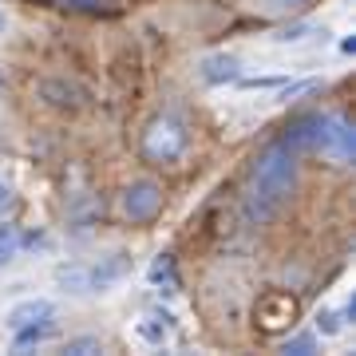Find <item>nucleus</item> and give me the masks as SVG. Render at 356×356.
I'll return each mask as SVG.
<instances>
[{
	"instance_id": "nucleus-20",
	"label": "nucleus",
	"mask_w": 356,
	"mask_h": 356,
	"mask_svg": "<svg viewBox=\"0 0 356 356\" xmlns=\"http://www.w3.org/2000/svg\"><path fill=\"white\" fill-rule=\"evenodd\" d=\"M0 28H4V16H0Z\"/></svg>"
},
{
	"instance_id": "nucleus-11",
	"label": "nucleus",
	"mask_w": 356,
	"mask_h": 356,
	"mask_svg": "<svg viewBox=\"0 0 356 356\" xmlns=\"http://www.w3.org/2000/svg\"><path fill=\"white\" fill-rule=\"evenodd\" d=\"M139 337L147 344H166V337H170V317L166 313H151V317L139 321Z\"/></svg>"
},
{
	"instance_id": "nucleus-3",
	"label": "nucleus",
	"mask_w": 356,
	"mask_h": 356,
	"mask_svg": "<svg viewBox=\"0 0 356 356\" xmlns=\"http://www.w3.org/2000/svg\"><path fill=\"white\" fill-rule=\"evenodd\" d=\"M186 154V127L178 123L175 115H159L147 123L143 131V159H151V163H178Z\"/></svg>"
},
{
	"instance_id": "nucleus-10",
	"label": "nucleus",
	"mask_w": 356,
	"mask_h": 356,
	"mask_svg": "<svg viewBox=\"0 0 356 356\" xmlns=\"http://www.w3.org/2000/svg\"><path fill=\"white\" fill-rule=\"evenodd\" d=\"M151 285L163 293H175L178 289V277H175V257L170 254H159L151 266Z\"/></svg>"
},
{
	"instance_id": "nucleus-9",
	"label": "nucleus",
	"mask_w": 356,
	"mask_h": 356,
	"mask_svg": "<svg viewBox=\"0 0 356 356\" xmlns=\"http://www.w3.org/2000/svg\"><path fill=\"white\" fill-rule=\"evenodd\" d=\"M317 123L321 115H301L297 123H289V131H285V143H289L293 151H313V139H317Z\"/></svg>"
},
{
	"instance_id": "nucleus-16",
	"label": "nucleus",
	"mask_w": 356,
	"mask_h": 356,
	"mask_svg": "<svg viewBox=\"0 0 356 356\" xmlns=\"http://www.w3.org/2000/svg\"><path fill=\"white\" fill-rule=\"evenodd\" d=\"M64 353H99V341L95 337H76V341L64 344Z\"/></svg>"
},
{
	"instance_id": "nucleus-15",
	"label": "nucleus",
	"mask_w": 356,
	"mask_h": 356,
	"mask_svg": "<svg viewBox=\"0 0 356 356\" xmlns=\"http://www.w3.org/2000/svg\"><path fill=\"white\" fill-rule=\"evenodd\" d=\"M16 234H13V226H0V266H4V261H8V257L16 254Z\"/></svg>"
},
{
	"instance_id": "nucleus-1",
	"label": "nucleus",
	"mask_w": 356,
	"mask_h": 356,
	"mask_svg": "<svg viewBox=\"0 0 356 356\" xmlns=\"http://www.w3.org/2000/svg\"><path fill=\"white\" fill-rule=\"evenodd\" d=\"M293 191H297V151L285 139H277L257 154L254 175H250V194H245L250 222H257V226L273 222L293 198Z\"/></svg>"
},
{
	"instance_id": "nucleus-18",
	"label": "nucleus",
	"mask_w": 356,
	"mask_h": 356,
	"mask_svg": "<svg viewBox=\"0 0 356 356\" xmlns=\"http://www.w3.org/2000/svg\"><path fill=\"white\" fill-rule=\"evenodd\" d=\"M64 4H76V8H91V4H103V0H64Z\"/></svg>"
},
{
	"instance_id": "nucleus-12",
	"label": "nucleus",
	"mask_w": 356,
	"mask_h": 356,
	"mask_svg": "<svg viewBox=\"0 0 356 356\" xmlns=\"http://www.w3.org/2000/svg\"><path fill=\"white\" fill-rule=\"evenodd\" d=\"M56 281L67 293H88V266H60L56 269Z\"/></svg>"
},
{
	"instance_id": "nucleus-17",
	"label": "nucleus",
	"mask_w": 356,
	"mask_h": 356,
	"mask_svg": "<svg viewBox=\"0 0 356 356\" xmlns=\"http://www.w3.org/2000/svg\"><path fill=\"white\" fill-rule=\"evenodd\" d=\"M8 210H13V191L0 182V214H8Z\"/></svg>"
},
{
	"instance_id": "nucleus-8",
	"label": "nucleus",
	"mask_w": 356,
	"mask_h": 356,
	"mask_svg": "<svg viewBox=\"0 0 356 356\" xmlns=\"http://www.w3.org/2000/svg\"><path fill=\"white\" fill-rule=\"evenodd\" d=\"M56 337V321L51 317H40L32 321V325H20V329H13V344L16 348H32V344H44Z\"/></svg>"
},
{
	"instance_id": "nucleus-5",
	"label": "nucleus",
	"mask_w": 356,
	"mask_h": 356,
	"mask_svg": "<svg viewBox=\"0 0 356 356\" xmlns=\"http://www.w3.org/2000/svg\"><path fill=\"white\" fill-rule=\"evenodd\" d=\"M127 269H131V257L127 254H111V257H103L99 266H88V293L111 289L115 281L127 277Z\"/></svg>"
},
{
	"instance_id": "nucleus-7",
	"label": "nucleus",
	"mask_w": 356,
	"mask_h": 356,
	"mask_svg": "<svg viewBox=\"0 0 356 356\" xmlns=\"http://www.w3.org/2000/svg\"><path fill=\"white\" fill-rule=\"evenodd\" d=\"M56 309H51V301H44V297H28V301H20V305L8 309V329H20V325H32V321L40 317H51Z\"/></svg>"
},
{
	"instance_id": "nucleus-19",
	"label": "nucleus",
	"mask_w": 356,
	"mask_h": 356,
	"mask_svg": "<svg viewBox=\"0 0 356 356\" xmlns=\"http://www.w3.org/2000/svg\"><path fill=\"white\" fill-rule=\"evenodd\" d=\"M277 4H285V8H305L309 0H277Z\"/></svg>"
},
{
	"instance_id": "nucleus-13",
	"label": "nucleus",
	"mask_w": 356,
	"mask_h": 356,
	"mask_svg": "<svg viewBox=\"0 0 356 356\" xmlns=\"http://www.w3.org/2000/svg\"><path fill=\"white\" fill-rule=\"evenodd\" d=\"M281 353H293V356H309V353H317V337H313V332L289 337V341L281 344Z\"/></svg>"
},
{
	"instance_id": "nucleus-6",
	"label": "nucleus",
	"mask_w": 356,
	"mask_h": 356,
	"mask_svg": "<svg viewBox=\"0 0 356 356\" xmlns=\"http://www.w3.org/2000/svg\"><path fill=\"white\" fill-rule=\"evenodd\" d=\"M238 76H242V60L229 56V51H214V56L202 60V79L206 83H234Z\"/></svg>"
},
{
	"instance_id": "nucleus-4",
	"label": "nucleus",
	"mask_w": 356,
	"mask_h": 356,
	"mask_svg": "<svg viewBox=\"0 0 356 356\" xmlns=\"http://www.w3.org/2000/svg\"><path fill=\"white\" fill-rule=\"evenodd\" d=\"M119 210H123V218L127 222H151L159 210H163V191H159V182H151V178H135L127 191H123V198H119Z\"/></svg>"
},
{
	"instance_id": "nucleus-14",
	"label": "nucleus",
	"mask_w": 356,
	"mask_h": 356,
	"mask_svg": "<svg viewBox=\"0 0 356 356\" xmlns=\"http://www.w3.org/2000/svg\"><path fill=\"white\" fill-rule=\"evenodd\" d=\"M317 332H321V337H337V332H341V313L321 309V313H317Z\"/></svg>"
},
{
	"instance_id": "nucleus-2",
	"label": "nucleus",
	"mask_w": 356,
	"mask_h": 356,
	"mask_svg": "<svg viewBox=\"0 0 356 356\" xmlns=\"http://www.w3.org/2000/svg\"><path fill=\"white\" fill-rule=\"evenodd\" d=\"M313 151L332 166H353L356 159V131L348 115H321Z\"/></svg>"
}]
</instances>
